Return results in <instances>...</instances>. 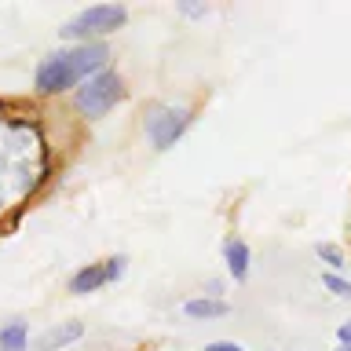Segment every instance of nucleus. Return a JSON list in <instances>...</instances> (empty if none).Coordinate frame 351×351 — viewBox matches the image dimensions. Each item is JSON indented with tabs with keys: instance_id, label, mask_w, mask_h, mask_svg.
Instances as JSON below:
<instances>
[{
	"instance_id": "1a4fd4ad",
	"label": "nucleus",
	"mask_w": 351,
	"mask_h": 351,
	"mask_svg": "<svg viewBox=\"0 0 351 351\" xmlns=\"http://www.w3.org/2000/svg\"><path fill=\"white\" fill-rule=\"evenodd\" d=\"M186 315L191 318H219V315H227V304L223 300H191L186 304Z\"/></svg>"
},
{
	"instance_id": "2eb2a0df",
	"label": "nucleus",
	"mask_w": 351,
	"mask_h": 351,
	"mask_svg": "<svg viewBox=\"0 0 351 351\" xmlns=\"http://www.w3.org/2000/svg\"><path fill=\"white\" fill-rule=\"evenodd\" d=\"M340 351H351V348H340Z\"/></svg>"
},
{
	"instance_id": "20e7f679",
	"label": "nucleus",
	"mask_w": 351,
	"mask_h": 351,
	"mask_svg": "<svg viewBox=\"0 0 351 351\" xmlns=\"http://www.w3.org/2000/svg\"><path fill=\"white\" fill-rule=\"evenodd\" d=\"M186 128V110H172V106H165L158 110V114L150 117V139L158 143V147L165 150L169 143L180 136V132Z\"/></svg>"
},
{
	"instance_id": "6e6552de",
	"label": "nucleus",
	"mask_w": 351,
	"mask_h": 351,
	"mask_svg": "<svg viewBox=\"0 0 351 351\" xmlns=\"http://www.w3.org/2000/svg\"><path fill=\"white\" fill-rule=\"evenodd\" d=\"M0 351H26V326L11 322L8 329H0Z\"/></svg>"
},
{
	"instance_id": "7ed1b4c3",
	"label": "nucleus",
	"mask_w": 351,
	"mask_h": 351,
	"mask_svg": "<svg viewBox=\"0 0 351 351\" xmlns=\"http://www.w3.org/2000/svg\"><path fill=\"white\" fill-rule=\"evenodd\" d=\"M125 19H128V11L121 8V4H95V8H88V11H81L77 19L66 22V26H62V37H88V33H110V29L125 26Z\"/></svg>"
},
{
	"instance_id": "f03ea898",
	"label": "nucleus",
	"mask_w": 351,
	"mask_h": 351,
	"mask_svg": "<svg viewBox=\"0 0 351 351\" xmlns=\"http://www.w3.org/2000/svg\"><path fill=\"white\" fill-rule=\"evenodd\" d=\"M121 99V81H117V73H95V77H88L84 88L77 92V110L88 117H103L110 106H114Z\"/></svg>"
},
{
	"instance_id": "9d476101",
	"label": "nucleus",
	"mask_w": 351,
	"mask_h": 351,
	"mask_svg": "<svg viewBox=\"0 0 351 351\" xmlns=\"http://www.w3.org/2000/svg\"><path fill=\"white\" fill-rule=\"evenodd\" d=\"M322 282H326V285H329V289H333L337 296H351V285H348V282H340L337 274H326Z\"/></svg>"
},
{
	"instance_id": "39448f33",
	"label": "nucleus",
	"mask_w": 351,
	"mask_h": 351,
	"mask_svg": "<svg viewBox=\"0 0 351 351\" xmlns=\"http://www.w3.org/2000/svg\"><path fill=\"white\" fill-rule=\"evenodd\" d=\"M84 326L81 322H62V326H51L48 333L37 337V351H55V348H66L73 344V340H81Z\"/></svg>"
},
{
	"instance_id": "9b49d317",
	"label": "nucleus",
	"mask_w": 351,
	"mask_h": 351,
	"mask_svg": "<svg viewBox=\"0 0 351 351\" xmlns=\"http://www.w3.org/2000/svg\"><path fill=\"white\" fill-rule=\"evenodd\" d=\"M318 256H322V260H329L333 267H340V260H344V256H340V249H337V245H318Z\"/></svg>"
},
{
	"instance_id": "4468645a",
	"label": "nucleus",
	"mask_w": 351,
	"mask_h": 351,
	"mask_svg": "<svg viewBox=\"0 0 351 351\" xmlns=\"http://www.w3.org/2000/svg\"><path fill=\"white\" fill-rule=\"evenodd\" d=\"M340 340H344V348H351V322L340 326Z\"/></svg>"
},
{
	"instance_id": "f257e3e1",
	"label": "nucleus",
	"mask_w": 351,
	"mask_h": 351,
	"mask_svg": "<svg viewBox=\"0 0 351 351\" xmlns=\"http://www.w3.org/2000/svg\"><path fill=\"white\" fill-rule=\"evenodd\" d=\"M106 55H110L106 44H81V48H73V51L48 55L37 70V92L55 95V92L73 88L77 81H84L88 73H103Z\"/></svg>"
},
{
	"instance_id": "ddd939ff",
	"label": "nucleus",
	"mask_w": 351,
	"mask_h": 351,
	"mask_svg": "<svg viewBox=\"0 0 351 351\" xmlns=\"http://www.w3.org/2000/svg\"><path fill=\"white\" fill-rule=\"evenodd\" d=\"M205 351H245L238 344H227V340H216V344H205Z\"/></svg>"
},
{
	"instance_id": "423d86ee",
	"label": "nucleus",
	"mask_w": 351,
	"mask_h": 351,
	"mask_svg": "<svg viewBox=\"0 0 351 351\" xmlns=\"http://www.w3.org/2000/svg\"><path fill=\"white\" fill-rule=\"evenodd\" d=\"M103 282H106V267H95V263H92V267L77 271L73 278H70V293H77V296H81V293H92V289H99Z\"/></svg>"
},
{
	"instance_id": "0eeeda50",
	"label": "nucleus",
	"mask_w": 351,
	"mask_h": 351,
	"mask_svg": "<svg viewBox=\"0 0 351 351\" xmlns=\"http://www.w3.org/2000/svg\"><path fill=\"white\" fill-rule=\"evenodd\" d=\"M227 267L230 274L241 282L249 274V249H245V241H227Z\"/></svg>"
},
{
	"instance_id": "f8f14e48",
	"label": "nucleus",
	"mask_w": 351,
	"mask_h": 351,
	"mask_svg": "<svg viewBox=\"0 0 351 351\" xmlns=\"http://www.w3.org/2000/svg\"><path fill=\"white\" fill-rule=\"evenodd\" d=\"M121 274H125V256H114V260H110V267H106V282L121 278Z\"/></svg>"
}]
</instances>
